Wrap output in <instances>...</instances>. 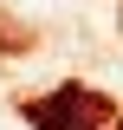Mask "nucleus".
Here are the masks:
<instances>
[{"mask_svg":"<svg viewBox=\"0 0 123 130\" xmlns=\"http://www.w3.org/2000/svg\"><path fill=\"white\" fill-rule=\"evenodd\" d=\"M32 124H39V130H110V117H104L97 98H84V91L71 85V91L39 98V104H32Z\"/></svg>","mask_w":123,"mask_h":130,"instance_id":"obj_1","label":"nucleus"}]
</instances>
